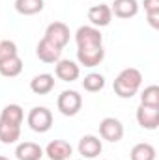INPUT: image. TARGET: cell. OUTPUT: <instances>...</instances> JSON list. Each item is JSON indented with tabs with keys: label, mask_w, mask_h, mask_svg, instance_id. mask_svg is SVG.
Wrapping results in <instances>:
<instances>
[{
	"label": "cell",
	"mask_w": 159,
	"mask_h": 160,
	"mask_svg": "<svg viewBox=\"0 0 159 160\" xmlns=\"http://www.w3.org/2000/svg\"><path fill=\"white\" fill-rule=\"evenodd\" d=\"M82 88L86 91H90V93H97V91H101L105 88V77L99 75V73H90L82 80Z\"/></svg>",
	"instance_id": "7402d4cb"
},
{
	"label": "cell",
	"mask_w": 159,
	"mask_h": 160,
	"mask_svg": "<svg viewBox=\"0 0 159 160\" xmlns=\"http://www.w3.org/2000/svg\"><path fill=\"white\" fill-rule=\"evenodd\" d=\"M129 158L131 160H156V147L152 143H137L133 145L131 153H129Z\"/></svg>",
	"instance_id": "d6986e66"
},
{
	"label": "cell",
	"mask_w": 159,
	"mask_h": 160,
	"mask_svg": "<svg viewBox=\"0 0 159 160\" xmlns=\"http://www.w3.org/2000/svg\"><path fill=\"white\" fill-rule=\"evenodd\" d=\"M21 71H23V60L19 58V54L0 63V75H2V77H6V78L19 77V75H21Z\"/></svg>",
	"instance_id": "ac0fdd59"
},
{
	"label": "cell",
	"mask_w": 159,
	"mask_h": 160,
	"mask_svg": "<svg viewBox=\"0 0 159 160\" xmlns=\"http://www.w3.org/2000/svg\"><path fill=\"white\" fill-rule=\"evenodd\" d=\"M88 21H90V22H92V26H96V28L109 26V24H111V21H112L111 6H107V4L92 6V8L88 9Z\"/></svg>",
	"instance_id": "9c48e42d"
},
{
	"label": "cell",
	"mask_w": 159,
	"mask_h": 160,
	"mask_svg": "<svg viewBox=\"0 0 159 160\" xmlns=\"http://www.w3.org/2000/svg\"><path fill=\"white\" fill-rule=\"evenodd\" d=\"M111 11L118 19H131L139 13V2L137 0H114L111 4Z\"/></svg>",
	"instance_id": "5bb4252c"
},
{
	"label": "cell",
	"mask_w": 159,
	"mask_h": 160,
	"mask_svg": "<svg viewBox=\"0 0 159 160\" xmlns=\"http://www.w3.org/2000/svg\"><path fill=\"white\" fill-rule=\"evenodd\" d=\"M25 119V112L19 104H8L2 108V114H0V121L8 123V125H17L21 127Z\"/></svg>",
	"instance_id": "e0dca14e"
},
{
	"label": "cell",
	"mask_w": 159,
	"mask_h": 160,
	"mask_svg": "<svg viewBox=\"0 0 159 160\" xmlns=\"http://www.w3.org/2000/svg\"><path fill=\"white\" fill-rule=\"evenodd\" d=\"M137 123L146 130H156L159 127V106L140 104L137 108Z\"/></svg>",
	"instance_id": "52a82bcc"
},
{
	"label": "cell",
	"mask_w": 159,
	"mask_h": 160,
	"mask_svg": "<svg viewBox=\"0 0 159 160\" xmlns=\"http://www.w3.org/2000/svg\"><path fill=\"white\" fill-rule=\"evenodd\" d=\"M54 73L56 77L64 82H73V80L79 78L80 75V69L79 65L71 60H58L56 62V67H54Z\"/></svg>",
	"instance_id": "4fadbf2b"
},
{
	"label": "cell",
	"mask_w": 159,
	"mask_h": 160,
	"mask_svg": "<svg viewBox=\"0 0 159 160\" xmlns=\"http://www.w3.org/2000/svg\"><path fill=\"white\" fill-rule=\"evenodd\" d=\"M56 106H58L62 116L73 118V116L79 114L80 108H82V97L79 95V91H75V89H64L58 95V99H56Z\"/></svg>",
	"instance_id": "7a4b0ae2"
},
{
	"label": "cell",
	"mask_w": 159,
	"mask_h": 160,
	"mask_svg": "<svg viewBox=\"0 0 159 160\" xmlns=\"http://www.w3.org/2000/svg\"><path fill=\"white\" fill-rule=\"evenodd\" d=\"M52 88H54V77L49 75V73L36 75L34 78L30 80V89L36 95H47V93L52 91Z\"/></svg>",
	"instance_id": "2e32d148"
},
{
	"label": "cell",
	"mask_w": 159,
	"mask_h": 160,
	"mask_svg": "<svg viewBox=\"0 0 159 160\" xmlns=\"http://www.w3.org/2000/svg\"><path fill=\"white\" fill-rule=\"evenodd\" d=\"M77 149H79V155H82L84 158H96L97 155H101L103 143H101V140H99L97 136L86 134V136H82L79 140Z\"/></svg>",
	"instance_id": "30bf717a"
},
{
	"label": "cell",
	"mask_w": 159,
	"mask_h": 160,
	"mask_svg": "<svg viewBox=\"0 0 159 160\" xmlns=\"http://www.w3.org/2000/svg\"><path fill=\"white\" fill-rule=\"evenodd\" d=\"M36 54H38V58L43 63H56L58 60H62V48H58L56 45H52L51 41H47L45 38L38 43Z\"/></svg>",
	"instance_id": "8fae6325"
},
{
	"label": "cell",
	"mask_w": 159,
	"mask_h": 160,
	"mask_svg": "<svg viewBox=\"0 0 159 160\" xmlns=\"http://www.w3.org/2000/svg\"><path fill=\"white\" fill-rule=\"evenodd\" d=\"M146 17H148V22H150V26L157 30V28H159V13H148Z\"/></svg>",
	"instance_id": "484cf974"
},
{
	"label": "cell",
	"mask_w": 159,
	"mask_h": 160,
	"mask_svg": "<svg viewBox=\"0 0 159 160\" xmlns=\"http://www.w3.org/2000/svg\"><path fill=\"white\" fill-rule=\"evenodd\" d=\"M28 127L34 130V132H47V130H51V127H52V112L49 110V108H45V106H34L30 112H28Z\"/></svg>",
	"instance_id": "3957f363"
},
{
	"label": "cell",
	"mask_w": 159,
	"mask_h": 160,
	"mask_svg": "<svg viewBox=\"0 0 159 160\" xmlns=\"http://www.w3.org/2000/svg\"><path fill=\"white\" fill-rule=\"evenodd\" d=\"M17 160H40L43 157V149L34 142H23L15 147Z\"/></svg>",
	"instance_id": "9a60e30c"
},
{
	"label": "cell",
	"mask_w": 159,
	"mask_h": 160,
	"mask_svg": "<svg viewBox=\"0 0 159 160\" xmlns=\"http://www.w3.org/2000/svg\"><path fill=\"white\" fill-rule=\"evenodd\" d=\"M75 43H77V48L99 47V45H103V36H101L99 28H96V26H80L75 32Z\"/></svg>",
	"instance_id": "5b68a950"
},
{
	"label": "cell",
	"mask_w": 159,
	"mask_h": 160,
	"mask_svg": "<svg viewBox=\"0 0 159 160\" xmlns=\"http://www.w3.org/2000/svg\"><path fill=\"white\" fill-rule=\"evenodd\" d=\"M103 58H105L103 45L88 47V48H77V60L84 67H96V65H99L103 62Z\"/></svg>",
	"instance_id": "ba28073f"
},
{
	"label": "cell",
	"mask_w": 159,
	"mask_h": 160,
	"mask_svg": "<svg viewBox=\"0 0 159 160\" xmlns=\"http://www.w3.org/2000/svg\"><path fill=\"white\" fill-rule=\"evenodd\" d=\"M142 84V73L135 67H127L123 71H120L118 77L114 78V93L122 99H131L137 95V91L140 89Z\"/></svg>",
	"instance_id": "6da1fadb"
},
{
	"label": "cell",
	"mask_w": 159,
	"mask_h": 160,
	"mask_svg": "<svg viewBox=\"0 0 159 160\" xmlns=\"http://www.w3.org/2000/svg\"><path fill=\"white\" fill-rule=\"evenodd\" d=\"M47 41H51L52 45H56L58 48H64L68 43H69V38H71V32H69V26L66 22H60V21H54L47 26L45 30V36H43Z\"/></svg>",
	"instance_id": "277c9868"
},
{
	"label": "cell",
	"mask_w": 159,
	"mask_h": 160,
	"mask_svg": "<svg viewBox=\"0 0 159 160\" xmlns=\"http://www.w3.org/2000/svg\"><path fill=\"white\" fill-rule=\"evenodd\" d=\"M99 136L111 143H116L123 138V125L116 118H103L99 123Z\"/></svg>",
	"instance_id": "8992f818"
},
{
	"label": "cell",
	"mask_w": 159,
	"mask_h": 160,
	"mask_svg": "<svg viewBox=\"0 0 159 160\" xmlns=\"http://www.w3.org/2000/svg\"><path fill=\"white\" fill-rule=\"evenodd\" d=\"M140 104L146 106H159V88L156 84L146 86L140 93Z\"/></svg>",
	"instance_id": "603a6c76"
},
{
	"label": "cell",
	"mask_w": 159,
	"mask_h": 160,
	"mask_svg": "<svg viewBox=\"0 0 159 160\" xmlns=\"http://www.w3.org/2000/svg\"><path fill=\"white\" fill-rule=\"evenodd\" d=\"M17 54H19V50H17V45L13 41L9 39L0 41V63L9 60V58H13V56H17Z\"/></svg>",
	"instance_id": "cb8c5ba5"
},
{
	"label": "cell",
	"mask_w": 159,
	"mask_h": 160,
	"mask_svg": "<svg viewBox=\"0 0 159 160\" xmlns=\"http://www.w3.org/2000/svg\"><path fill=\"white\" fill-rule=\"evenodd\" d=\"M43 0H15V9L21 15H36L43 9Z\"/></svg>",
	"instance_id": "44dd1931"
},
{
	"label": "cell",
	"mask_w": 159,
	"mask_h": 160,
	"mask_svg": "<svg viewBox=\"0 0 159 160\" xmlns=\"http://www.w3.org/2000/svg\"><path fill=\"white\" fill-rule=\"evenodd\" d=\"M146 15L148 13H159V0H144L142 2Z\"/></svg>",
	"instance_id": "d4e9b609"
},
{
	"label": "cell",
	"mask_w": 159,
	"mask_h": 160,
	"mask_svg": "<svg viewBox=\"0 0 159 160\" xmlns=\"http://www.w3.org/2000/svg\"><path fill=\"white\" fill-rule=\"evenodd\" d=\"M0 160H9V158H8V157H2V155H0Z\"/></svg>",
	"instance_id": "4316f807"
},
{
	"label": "cell",
	"mask_w": 159,
	"mask_h": 160,
	"mask_svg": "<svg viewBox=\"0 0 159 160\" xmlns=\"http://www.w3.org/2000/svg\"><path fill=\"white\" fill-rule=\"evenodd\" d=\"M43 153L51 160H69L71 153H73V147L64 140H52L47 143Z\"/></svg>",
	"instance_id": "7c38bea8"
},
{
	"label": "cell",
	"mask_w": 159,
	"mask_h": 160,
	"mask_svg": "<svg viewBox=\"0 0 159 160\" xmlns=\"http://www.w3.org/2000/svg\"><path fill=\"white\" fill-rule=\"evenodd\" d=\"M21 138V127L17 125H8L4 121H0V142L6 145L17 143V140Z\"/></svg>",
	"instance_id": "ffe728a7"
}]
</instances>
